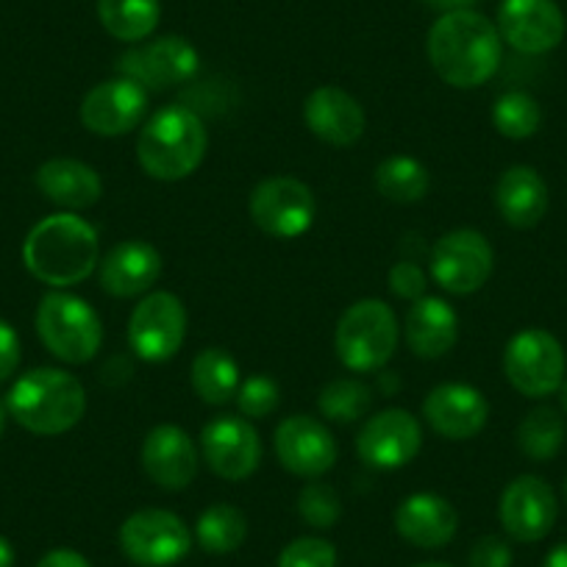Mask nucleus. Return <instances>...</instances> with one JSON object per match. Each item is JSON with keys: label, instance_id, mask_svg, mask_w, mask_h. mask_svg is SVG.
Here are the masks:
<instances>
[{"label": "nucleus", "instance_id": "obj_1", "mask_svg": "<svg viewBox=\"0 0 567 567\" xmlns=\"http://www.w3.org/2000/svg\"><path fill=\"white\" fill-rule=\"evenodd\" d=\"M429 62L445 84L456 90H476L487 84L504 59L498 25L473 9L440 14L429 31Z\"/></svg>", "mask_w": 567, "mask_h": 567}, {"label": "nucleus", "instance_id": "obj_2", "mask_svg": "<svg viewBox=\"0 0 567 567\" xmlns=\"http://www.w3.org/2000/svg\"><path fill=\"white\" fill-rule=\"evenodd\" d=\"M23 261L37 281L48 287H73L90 278L101 261V243L92 223L73 212L45 217L23 243Z\"/></svg>", "mask_w": 567, "mask_h": 567}, {"label": "nucleus", "instance_id": "obj_3", "mask_svg": "<svg viewBox=\"0 0 567 567\" xmlns=\"http://www.w3.org/2000/svg\"><path fill=\"white\" fill-rule=\"evenodd\" d=\"M9 417L18 420L25 432L40 437H56L70 432L86 412L84 384L73 373L56 368L29 370L14 381L7 398Z\"/></svg>", "mask_w": 567, "mask_h": 567}, {"label": "nucleus", "instance_id": "obj_4", "mask_svg": "<svg viewBox=\"0 0 567 567\" xmlns=\"http://www.w3.org/2000/svg\"><path fill=\"white\" fill-rule=\"evenodd\" d=\"M209 145L206 125L193 109L165 106L142 125L136 159L142 171L159 182H182L200 167Z\"/></svg>", "mask_w": 567, "mask_h": 567}, {"label": "nucleus", "instance_id": "obj_5", "mask_svg": "<svg viewBox=\"0 0 567 567\" xmlns=\"http://www.w3.org/2000/svg\"><path fill=\"white\" fill-rule=\"evenodd\" d=\"M340 362L353 373H375L398 348V318L379 298H364L342 312L334 331Z\"/></svg>", "mask_w": 567, "mask_h": 567}, {"label": "nucleus", "instance_id": "obj_6", "mask_svg": "<svg viewBox=\"0 0 567 567\" xmlns=\"http://www.w3.org/2000/svg\"><path fill=\"white\" fill-rule=\"evenodd\" d=\"M37 334L42 346L68 364L95 359L103 346V323L95 309L70 292H48L37 309Z\"/></svg>", "mask_w": 567, "mask_h": 567}, {"label": "nucleus", "instance_id": "obj_7", "mask_svg": "<svg viewBox=\"0 0 567 567\" xmlns=\"http://www.w3.org/2000/svg\"><path fill=\"white\" fill-rule=\"evenodd\" d=\"M565 348L545 329H523L504 351V373L526 398H548L565 381Z\"/></svg>", "mask_w": 567, "mask_h": 567}, {"label": "nucleus", "instance_id": "obj_8", "mask_svg": "<svg viewBox=\"0 0 567 567\" xmlns=\"http://www.w3.org/2000/svg\"><path fill=\"white\" fill-rule=\"evenodd\" d=\"M120 548L140 567H171L193 548V532L167 509H140L120 526Z\"/></svg>", "mask_w": 567, "mask_h": 567}, {"label": "nucleus", "instance_id": "obj_9", "mask_svg": "<svg viewBox=\"0 0 567 567\" xmlns=\"http://www.w3.org/2000/svg\"><path fill=\"white\" fill-rule=\"evenodd\" d=\"M315 195L292 176H272L250 193V220L272 239H296L315 223Z\"/></svg>", "mask_w": 567, "mask_h": 567}, {"label": "nucleus", "instance_id": "obj_10", "mask_svg": "<svg viewBox=\"0 0 567 567\" xmlns=\"http://www.w3.org/2000/svg\"><path fill=\"white\" fill-rule=\"evenodd\" d=\"M187 337V309L173 292H151L128 318V346L145 362H167Z\"/></svg>", "mask_w": 567, "mask_h": 567}, {"label": "nucleus", "instance_id": "obj_11", "mask_svg": "<svg viewBox=\"0 0 567 567\" xmlns=\"http://www.w3.org/2000/svg\"><path fill=\"white\" fill-rule=\"evenodd\" d=\"M200 68V56L189 40L178 34L159 37L154 42L136 45L120 56L117 70L125 79L136 81L142 90L165 92L171 86L187 84Z\"/></svg>", "mask_w": 567, "mask_h": 567}, {"label": "nucleus", "instance_id": "obj_12", "mask_svg": "<svg viewBox=\"0 0 567 567\" xmlns=\"http://www.w3.org/2000/svg\"><path fill=\"white\" fill-rule=\"evenodd\" d=\"M495 254L487 237L473 228L449 231L432 248V276L445 292L471 296L482 290L493 272Z\"/></svg>", "mask_w": 567, "mask_h": 567}, {"label": "nucleus", "instance_id": "obj_13", "mask_svg": "<svg viewBox=\"0 0 567 567\" xmlns=\"http://www.w3.org/2000/svg\"><path fill=\"white\" fill-rule=\"evenodd\" d=\"M200 451L215 476L226 482H243L254 476L261 462L259 432L245 417L223 414L204 425Z\"/></svg>", "mask_w": 567, "mask_h": 567}, {"label": "nucleus", "instance_id": "obj_14", "mask_svg": "<svg viewBox=\"0 0 567 567\" xmlns=\"http://www.w3.org/2000/svg\"><path fill=\"white\" fill-rule=\"evenodd\" d=\"M423 449V429L406 409H384L362 425L357 451L362 462L379 471L406 467Z\"/></svg>", "mask_w": 567, "mask_h": 567}, {"label": "nucleus", "instance_id": "obj_15", "mask_svg": "<svg viewBox=\"0 0 567 567\" xmlns=\"http://www.w3.org/2000/svg\"><path fill=\"white\" fill-rule=\"evenodd\" d=\"M81 123L97 136H123L148 114V90L117 75L92 86L81 101Z\"/></svg>", "mask_w": 567, "mask_h": 567}, {"label": "nucleus", "instance_id": "obj_16", "mask_svg": "<svg viewBox=\"0 0 567 567\" xmlns=\"http://www.w3.org/2000/svg\"><path fill=\"white\" fill-rule=\"evenodd\" d=\"M498 34L517 53L543 56L565 40V14L556 0H504Z\"/></svg>", "mask_w": 567, "mask_h": 567}, {"label": "nucleus", "instance_id": "obj_17", "mask_svg": "<svg viewBox=\"0 0 567 567\" xmlns=\"http://www.w3.org/2000/svg\"><path fill=\"white\" fill-rule=\"evenodd\" d=\"M556 495L539 476H517L501 493L498 517L504 532L517 543H539L556 523Z\"/></svg>", "mask_w": 567, "mask_h": 567}, {"label": "nucleus", "instance_id": "obj_18", "mask_svg": "<svg viewBox=\"0 0 567 567\" xmlns=\"http://www.w3.org/2000/svg\"><path fill=\"white\" fill-rule=\"evenodd\" d=\"M272 443H276L278 462L296 476L320 478L337 462V443L329 425L307 414H292L281 420Z\"/></svg>", "mask_w": 567, "mask_h": 567}, {"label": "nucleus", "instance_id": "obj_19", "mask_svg": "<svg viewBox=\"0 0 567 567\" xmlns=\"http://www.w3.org/2000/svg\"><path fill=\"white\" fill-rule=\"evenodd\" d=\"M142 471L167 493L187 489L198 476V449L182 425L162 423L142 443Z\"/></svg>", "mask_w": 567, "mask_h": 567}, {"label": "nucleus", "instance_id": "obj_20", "mask_svg": "<svg viewBox=\"0 0 567 567\" xmlns=\"http://www.w3.org/2000/svg\"><path fill=\"white\" fill-rule=\"evenodd\" d=\"M423 414L440 437L462 443V440H473L478 432H484L489 403L476 386L449 381L425 395Z\"/></svg>", "mask_w": 567, "mask_h": 567}, {"label": "nucleus", "instance_id": "obj_21", "mask_svg": "<svg viewBox=\"0 0 567 567\" xmlns=\"http://www.w3.org/2000/svg\"><path fill=\"white\" fill-rule=\"evenodd\" d=\"M162 256L151 243L125 239L97 261V281L114 298H136L159 281Z\"/></svg>", "mask_w": 567, "mask_h": 567}, {"label": "nucleus", "instance_id": "obj_22", "mask_svg": "<svg viewBox=\"0 0 567 567\" xmlns=\"http://www.w3.org/2000/svg\"><path fill=\"white\" fill-rule=\"evenodd\" d=\"M303 120L318 140L334 145V148H348L362 140L364 125H368L364 109L359 106L357 97L331 84L309 92L307 103H303Z\"/></svg>", "mask_w": 567, "mask_h": 567}, {"label": "nucleus", "instance_id": "obj_23", "mask_svg": "<svg viewBox=\"0 0 567 567\" xmlns=\"http://www.w3.org/2000/svg\"><path fill=\"white\" fill-rule=\"evenodd\" d=\"M395 528L406 543L417 548H443L456 537L460 515L443 495L414 493L395 509Z\"/></svg>", "mask_w": 567, "mask_h": 567}, {"label": "nucleus", "instance_id": "obj_24", "mask_svg": "<svg viewBox=\"0 0 567 567\" xmlns=\"http://www.w3.org/2000/svg\"><path fill=\"white\" fill-rule=\"evenodd\" d=\"M460 340V318L443 298L423 296L406 315V342L420 359H440Z\"/></svg>", "mask_w": 567, "mask_h": 567}, {"label": "nucleus", "instance_id": "obj_25", "mask_svg": "<svg viewBox=\"0 0 567 567\" xmlns=\"http://www.w3.org/2000/svg\"><path fill=\"white\" fill-rule=\"evenodd\" d=\"M495 206L512 228H534L548 212V184L534 167H509L495 187Z\"/></svg>", "mask_w": 567, "mask_h": 567}, {"label": "nucleus", "instance_id": "obj_26", "mask_svg": "<svg viewBox=\"0 0 567 567\" xmlns=\"http://www.w3.org/2000/svg\"><path fill=\"white\" fill-rule=\"evenodd\" d=\"M37 187L62 209H90L101 200L103 182L95 167L79 159H51L37 171Z\"/></svg>", "mask_w": 567, "mask_h": 567}, {"label": "nucleus", "instance_id": "obj_27", "mask_svg": "<svg viewBox=\"0 0 567 567\" xmlns=\"http://www.w3.org/2000/svg\"><path fill=\"white\" fill-rule=\"evenodd\" d=\"M193 390L209 406H226L237 398L239 390V364L223 348H204L193 359Z\"/></svg>", "mask_w": 567, "mask_h": 567}, {"label": "nucleus", "instance_id": "obj_28", "mask_svg": "<svg viewBox=\"0 0 567 567\" xmlns=\"http://www.w3.org/2000/svg\"><path fill=\"white\" fill-rule=\"evenodd\" d=\"M159 0H97V20L120 42L148 40L159 25Z\"/></svg>", "mask_w": 567, "mask_h": 567}, {"label": "nucleus", "instance_id": "obj_29", "mask_svg": "<svg viewBox=\"0 0 567 567\" xmlns=\"http://www.w3.org/2000/svg\"><path fill=\"white\" fill-rule=\"evenodd\" d=\"M567 425L559 409L554 406H537L520 420L517 425V445L523 454L534 462H548L565 445Z\"/></svg>", "mask_w": 567, "mask_h": 567}, {"label": "nucleus", "instance_id": "obj_30", "mask_svg": "<svg viewBox=\"0 0 567 567\" xmlns=\"http://www.w3.org/2000/svg\"><path fill=\"white\" fill-rule=\"evenodd\" d=\"M429 187H432L429 171L412 156H390L375 171V189L395 204H417L425 198Z\"/></svg>", "mask_w": 567, "mask_h": 567}, {"label": "nucleus", "instance_id": "obj_31", "mask_svg": "<svg viewBox=\"0 0 567 567\" xmlns=\"http://www.w3.org/2000/svg\"><path fill=\"white\" fill-rule=\"evenodd\" d=\"M248 537V520L243 512L231 504H215L198 517L195 539L206 554H231Z\"/></svg>", "mask_w": 567, "mask_h": 567}, {"label": "nucleus", "instance_id": "obj_32", "mask_svg": "<svg viewBox=\"0 0 567 567\" xmlns=\"http://www.w3.org/2000/svg\"><path fill=\"white\" fill-rule=\"evenodd\" d=\"M373 406V390L359 379H337L318 395V409L331 423H353Z\"/></svg>", "mask_w": 567, "mask_h": 567}, {"label": "nucleus", "instance_id": "obj_33", "mask_svg": "<svg viewBox=\"0 0 567 567\" xmlns=\"http://www.w3.org/2000/svg\"><path fill=\"white\" fill-rule=\"evenodd\" d=\"M493 123L501 136L506 140H528L539 131L543 123V109L528 92H506L495 101Z\"/></svg>", "mask_w": 567, "mask_h": 567}, {"label": "nucleus", "instance_id": "obj_34", "mask_svg": "<svg viewBox=\"0 0 567 567\" xmlns=\"http://www.w3.org/2000/svg\"><path fill=\"white\" fill-rule=\"evenodd\" d=\"M298 515L312 528H331L342 515V501L334 487L323 482H312L298 495Z\"/></svg>", "mask_w": 567, "mask_h": 567}, {"label": "nucleus", "instance_id": "obj_35", "mask_svg": "<svg viewBox=\"0 0 567 567\" xmlns=\"http://www.w3.org/2000/svg\"><path fill=\"white\" fill-rule=\"evenodd\" d=\"M234 401H237L245 420H265L278 409L281 390H278L276 381L267 379V375H250V379H245L243 384H239Z\"/></svg>", "mask_w": 567, "mask_h": 567}, {"label": "nucleus", "instance_id": "obj_36", "mask_svg": "<svg viewBox=\"0 0 567 567\" xmlns=\"http://www.w3.org/2000/svg\"><path fill=\"white\" fill-rule=\"evenodd\" d=\"M278 567H337V548L323 537H298L278 554Z\"/></svg>", "mask_w": 567, "mask_h": 567}, {"label": "nucleus", "instance_id": "obj_37", "mask_svg": "<svg viewBox=\"0 0 567 567\" xmlns=\"http://www.w3.org/2000/svg\"><path fill=\"white\" fill-rule=\"evenodd\" d=\"M425 272L414 261H398L390 270V292L403 301H420L425 296Z\"/></svg>", "mask_w": 567, "mask_h": 567}, {"label": "nucleus", "instance_id": "obj_38", "mask_svg": "<svg viewBox=\"0 0 567 567\" xmlns=\"http://www.w3.org/2000/svg\"><path fill=\"white\" fill-rule=\"evenodd\" d=\"M471 567H512V548L506 539L487 534L471 548Z\"/></svg>", "mask_w": 567, "mask_h": 567}, {"label": "nucleus", "instance_id": "obj_39", "mask_svg": "<svg viewBox=\"0 0 567 567\" xmlns=\"http://www.w3.org/2000/svg\"><path fill=\"white\" fill-rule=\"evenodd\" d=\"M20 364V337L7 320H0V381L12 379Z\"/></svg>", "mask_w": 567, "mask_h": 567}, {"label": "nucleus", "instance_id": "obj_40", "mask_svg": "<svg viewBox=\"0 0 567 567\" xmlns=\"http://www.w3.org/2000/svg\"><path fill=\"white\" fill-rule=\"evenodd\" d=\"M37 567H90V561L73 548H56L51 554H45Z\"/></svg>", "mask_w": 567, "mask_h": 567}, {"label": "nucleus", "instance_id": "obj_41", "mask_svg": "<svg viewBox=\"0 0 567 567\" xmlns=\"http://www.w3.org/2000/svg\"><path fill=\"white\" fill-rule=\"evenodd\" d=\"M432 9H440V12H456V9H471L476 0H425Z\"/></svg>", "mask_w": 567, "mask_h": 567}, {"label": "nucleus", "instance_id": "obj_42", "mask_svg": "<svg viewBox=\"0 0 567 567\" xmlns=\"http://www.w3.org/2000/svg\"><path fill=\"white\" fill-rule=\"evenodd\" d=\"M543 567H567V543L556 545V548L545 556Z\"/></svg>", "mask_w": 567, "mask_h": 567}, {"label": "nucleus", "instance_id": "obj_43", "mask_svg": "<svg viewBox=\"0 0 567 567\" xmlns=\"http://www.w3.org/2000/svg\"><path fill=\"white\" fill-rule=\"evenodd\" d=\"M0 567H14V550L3 537H0Z\"/></svg>", "mask_w": 567, "mask_h": 567}, {"label": "nucleus", "instance_id": "obj_44", "mask_svg": "<svg viewBox=\"0 0 567 567\" xmlns=\"http://www.w3.org/2000/svg\"><path fill=\"white\" fill-rule=\"evenodd\" d=\"M7 417H9L7 403H0V434H3V429H7Z\"/></svg>", "mask_w": 567, "mask_h": 567}, {"label": "nucleus", "instance_id": "obj_45", "mask_svg": "<svg viewBox=\"0 0 567 567\" xmlns=\"http://www.w3.org/2000/svg\"><path fill=\"white\" fill-rule=\"evenodd\" d=\"M559 401H561V409L567 412V379L561 381V386H559Z\"/></svg>", "mask_w": 567, "mask_h": 567}, {"label": "nucleus", "instance_id": "obj_46", "mask_svg": "<svg viewBox=\"0 0 567 567\" xmlns=\"http://www.w3.org/2000/svg\"><path fill=\"white\" fill-rule=\"evenodd\" d=\"M414 567H451V565H443V561H425V565H414Z\"/></svg>", "mask_w": 567, "mask_h": 567}, {"label": "nucleus", "instance_id": "obj_47", "mask_svg": "<svg viewBox=\"0 0 567 567\" xmlns=\"http://www.w3.org/2000/svg\"><path fill=\"white\" fill-rule=\"evenodd\" d=\"M565 498H567V482H565Z\"/></svg>", "mask_w": 567, "mask_h": 567}]
</instances>
